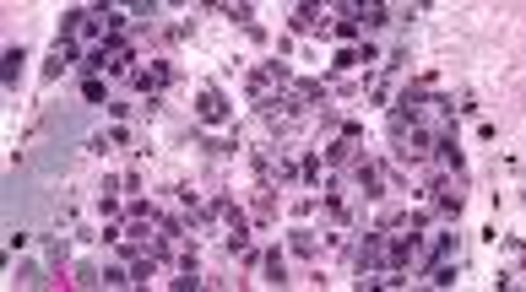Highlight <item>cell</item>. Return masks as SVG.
Instances as JSON below:
<instances>
[{"mask_svg":"<svg viewBox=\"0 0 526 292\" xmlns=\"http://www.w3.org/2000/svg\"><path fill=\"white\" fill-rule=\"evenodd\" d=\"M315 17H320L315 6H298V11H293V33H310V27H315Z\"/></svg>","mask_w":526,"mask_h":292,"instance_id":"4","label":"cell"},{"mask_svg":"<svg viewBox=\"0 0 526 292\" xmlns=\"http://www.w3.org/2000/svg\"><path fill=\"white\" fill-rule=\"evenodd\" d=\"M82 98H87V103H104V82H92V76H87V82H82Z\"/></svg>","mask_w":526,"mask_h":292,"instance_id":"6","label":"cell"},{"mask_svg":"<svg viewBox=\"0 0 526 292\" xmlns=\"http://www.w3.org/2000/svg\"><path fill=\"white\" fill-rule=\"evenodd\" d=\"M22 60H27V54H22V49H6V54H0V82L11 87L22 76Z\"/></svg>","mask_w":526,"mask_h":292,"instance_id":"2","label":"cell"},{"mask_svg":"<svg viewBox=\"0 0 526 292\" xmlns=\"http://www.w3.org/2000/svg\"><path fill=\"white\" fill-rule=\"evenodd\" d=\"M195 114H201L207 125H217V119H228V103H223V92H217V87H207V92H201V103H195Z\"/></svg>","mask_w":526,"mask_h":292,"instance_id":"1","label":"cell"},{"mask_svg":"<svg viewBox=\"0 0 526 292\" xmlns=\"http://www.w3.org/2000/svg\"><path fill=\"white\" fill-rule=\"evenodd\" d=\"M261 271H266V282H288V276H282V254H266Z\"/></svg>","mask_w":526,"mask_h":292,"instance_id":"5","label":"cell"},{"mask_svg":"<svg viewBox=\"0 0 526 292\" xmlns=\"http://www.w3.org/2000/svg\"><path fill=\"white\" fill-rule=\"evenodd\" d=\"M358 184H364V195H385V179H380V168H375V163L358 168Z\"/></svg>","mask_w":526,"mask_h":292,"instance_id":"3","label":"cell"}]
</instances>
